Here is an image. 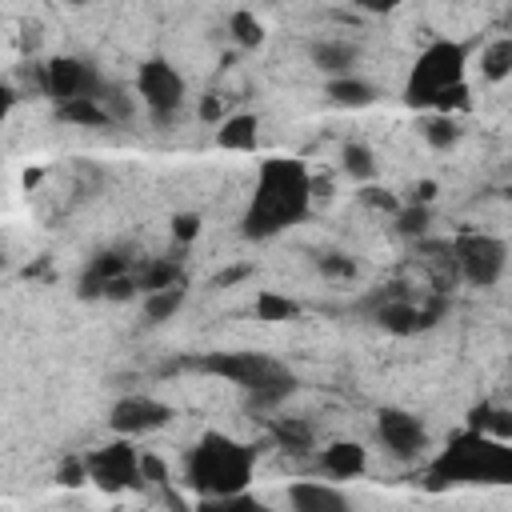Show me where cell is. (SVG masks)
Returning <instances> with one entry per match:
<instances>
[{
	"label": "cell",
	"instance_id": "cell-10",
	"mask_svg": "<svg viewBox=\"0 0 512 512\" xmlns=\"http://www.w3.org/2000/svg\"><path fill=\"white\" fill-rule=\"evenodd\" d=\"M376 436H380L384 452L396 456V460H416V456H424V448H428V428H424V420L412 416V412H404V408H384V412L376 416Z\"/></svg>",
	"mask_w": 512,
	"mask_h": 512
},
{
	"label": "cell",
	"instance_id": "cell-14",
	"mask_svg": "<svg viewBox=\"0 0 512 512\" xmlns=\"http://www.w3.org/2000/svg\"><path fill=\"white\" fill-rule=\"evenodd\" d=\"M308 60L332 80V76H348V72H356V64H360V48H356L352 40H316V44L308 48Z\"/></svg>",
	"mask_w": 512,
	"mask_h": 512
},
{
	"label": "cell",
	"instance_id": "cell-28",
	"mask_svg": "<svg viewBox=\"0 0 512 512\" xmlns=\"http://www.w3.org/2000/svg\"><path fill=\"white\" fill-rule=\"evenodd\" d=\"M396 232H400V236H424V232H428V204H424V200L400 204V212H396Z\"/></svg>",
	"mask_w": 512,
	"mask_h": 512
},
{
	"label": "cell",
	"instance_id": "cell-31",
	"mask_svg": "<svg viewBox=\"0 0 512 512\" xmlns=\"http://www.w3.org/2000/svg\"><path fill=\"white\" fill-rule=\"evenodd\" d=\"M172 236H176V244H192V240L200 236V216H196V212L172 216Z\"/></svg>",
	"mask_w": 512,
	"mask_h": 512
},
{
	"label": "cell",
	"instance_id": "cell-26",
	"mask_svg": "<svg viewBox=\"0 0 512 512\" xmlns=\"http://www.w3.org/2000/svg\"><path fill=\"white\" fill-rule=\"evenodd\" d=\"M340 168H344L356 184L376 180V156H372L368 144H344V152H340Z\"/></svg>",
	"mask_w": 512,
	"mask_h": 512
},
{
	"label": "cell",
	"instance_id": "cell-12",
	"mask_svg": "<svg viewBox=\"0 0 512 512\" xmlns=\"http://www.w3.org/2000/svg\"><path fill=\"white\" fill-rule=\"evenodd\" d=\"M440 312H444V300L440 296H432L428 304H420V300H412L404 292H388L380 300V308H376V324L388 328V332H396V336H408V332L428 328Z\"/></svg>",
	"mask_w": 512,
	"mask_h": 512
},
{
	"label": "cell",
	"instance_id": "cell-7",
	"mask_svg": "<svg viewBox=\"0 0 512 512\" xmlns=\"http://www.w3.org/2000/svg\"><path fill=\"white\" fill-rule=\"evenodd\" d=\"M136 96L144 100L148 116L156 124H172L180 112H184V100H188V88H184V76L168 64V60H144L140 72H136Z\"/></svg>",
	"mask_w": 512,
	"mask_h": 512
},
{
	"label": "cell",
	"instance_id": "cell-32",
	"mask_svg": "<svg viewBox=\"0 0 512 512\" xmlns=\"http://www.w3.org/2000/svg\"><path fill=\"white\" fill-rule=\"evenodd\" d=\"M140 468H144V484H168V464L160 460V456H152V452H144L140 456Z\"/></svg>",
	"mask_w": 512,
	"mask_h": 512
},
{
	"label": "cell",
	"instance_id": "cell-35",
	"mask_svg": "<svg viewBox=\"0 0 512 512\" xmlns=\"http://www.w3.org/2000/svg\"><path fill=\"white\" fill-rule=\"evenodd\" d=\"M508 204H512V188H508Z\"/></svg>",
	"mask_w": 512,
	"mask_h": 512
},
{
	"label": "cell",
	"instance_id": "cell-5",
	"mask_svg": "<svg viewBox=\"0 0 512 512\" xmlns=\"http://www.w3.org/2000/svg\"><path fill=\"white\" fill-rule=\"evenodd\" d=\"M200 372L208 376H220L244 392H260V388H272V384H288L296 380L280 360L264 356V352H208L196 360Z\"/></svg>",
	"mask_w": 512,
	"mask_h": 512
},
{
	"label": "cell",
	"instance_id": "cell-22",
	"mask_svg": "<svg viewBox=\"0 0 512 512\" xmlns=\"http://www.w3.org/2000/svg\"><path fill=\"white\" fill-rule=\"evenodd\" d=\"M180 308H184V288H180V284H168V288H156V292L144 296V320H148V324H164V320H172Z\"/></svg>",
	"mask_w": 512,
	"mask_h": 512
},
{
	"label": "cell",
	"instance_id": "cell-11",
	"mask_svg": "<svg viewBox=\"0 0 512 512\" xmlns=\"http://www.w3.org/2000/svg\"><path fill=\"white\" fill-rule=\"evenodd\" d=\"M172 420V408L156 396H140V392H128L112 404L108 412V424L116 436H148L156 428H164Z\"/></svg>",
	"mask_w": 512,
	"mask_h": 512
},
{
	"label": "cell",
	"instance_id": "cell-30",
	"mask_svg": "<svg viewBox=\"0 0 512 512\" xmlns=\"http://www.w3.org/2000/svg\"><path fill=\"white\" fill-rule=\"evenodd\" d=\"M360 200H364L368 208H380V212H392V216L400 212V200H396L392 192H384V188H372V184L360 188Z\"/></svg>",
	"mask_w": 512,
	"mask_h": 512
},
{
	"label": "cell",
	"instance_id": "cell-27",
	"mask_svg": "<svg viewBox=\"0 0 512 512\" xmlns=\"http://www.w3.org/2000/svg\"><path fill=\"white\" fill-rule=\"evenodd\" d=\"M228 32H232V40H236L240 48H260V44H264V24H260V16L248 12V8H236V12L228 16Z\"/></svg>",
	"mask_w": 512,
	"mask_h": 512
},
{
	"label": "cell",
	"instance_id": "cell-3",
	"mask_svg": "<svg viewBox=\"0 0 512 512\" xmlns=\"http://www.w3.org/2000/svg\"><path fill=\"white\" fill-rule=\"evenodd\" d=\"M252 464H256V448H248V444H240V440H232L224 432H204L200 444L184 460V476L200 492V500L232 496V492L248 488Z\"/></svg>",
	"mask_w": 512,
	"mask_h": 512
},
{
	"label": "cell",
	"instance_id": "cell-36",
	"mask_svg": "<svg viewBox=\"0 0 512 512\" xmlns=\"http://www.w3.org/2000/svg\"><path fill=\"white\" fill-rule=\"evenodd\" d=\"M508 372H512V364H508Z\"/></svg>",
	"mask_w": 512,
	"mask_h": 512
},
{
	"label": "cell",
	"instance_id": "cell-1",
	"mask_svg": "<svg viewBox=\"0 0 512 512\" xmlns=\"http://www.w3.org/2000/svg\"><path fill=\"white\" fill-rule=\"evenodd\" d=\"M312 172L300 160L272 156L256 172V188L244 212V236L248 240H272L276 232L300 224L312 212Z\"/></svg>",
	"mask_w": 512,
	"mask_h": 512
},
{
	"label": "cell",
	"instance_id": "cell-18",
	"mask_svg": "<svg viewBox=\"0 0 512 512\" xmlns=\"http://www.w3.org/2000/svg\"><path fill=\"white\" fill-rule=\"evenodd\" d=\"M328 100L336 108H368L376 100V88L368 80H360L356 72H348V76H332L328 80Z\"/></svg>",
	"mask_w": 512,
	"mask_h": 512
},
{
	"label": "cell",
	"instance_id": "cell-13",
	"mask_svg": "<svg viewBox=\"0 0 512 512\" xmlns=\"http://www.w3.org/2000/svg\"><path fill=\"white\" fill-rule=\"evenodd\" d=\"M288 504L296 512H344L348 496L328 480H296L288 488Z\"/></svg>",
	"mask_w": 512,
	"mask_h": 512
},
{
	"label": "cell",
	"instance_id": "cell-17",
	"mask_svg": "<svg viewBox=\"0 0 512 512\" xmlns=\"http://www.w3.org/2000/svg\"><path fill=\"white\" fill-rule=\"evenodd\" d=\"M268 432H272V440H276L284 452H296V456L312 452V444H316L312 424L300 420V416H272V420H268Z\"/></svg>",
	"mask_w": 512,
	"mask_h": 512
},
{
	"label": "cell",
	"instance_id": "cell-24",
	"mask_svg": "<svg viewBox=\"0 0 512 512\" xmlns=\"http://www.w3.org/2000/svg\"><path fill=\"white\" fill-rule=\"evenodd\" d=\"M296 316H300V304H296L292 296H280V292H272V288L256 292V320L280 324V320H296Z\"/></svg>",
	"mask_w": 512,
	"mask_h": 512
},
{
	"label": "cell",
	"instance_id": "cell-20",
	"mask_svg": "<svg viewBox=\"0 0 512 512\" xmlns=\"http://www.w3.org/2000/svg\"><path fill=\"white\" fill-rule=\"evenodd\" d=\"M468 428H476V432H484V436H492V440H500V444H512V408L480 404V408L472 412V424H468Z\"/></svg>",
	"mask_w": 512,
	"mask_h": 512
},
{
	"label": "cell",
	"instance_id": "cell-19",
	"mask_svg": "<svg viewBox=\"0 0 512 512\" xmlns=\"http://www.w3.org/2000/svg\"><path fill=\"white\" fill-rule=\"evenodd\" d=\"M480 76L488 84H500V80L512 76V32L484 44V52H480Z\"/></svg>",
	"mask_w": 512,
	"mask_h": 512
},
{
	"label": "cell",
	"instance_id": "cell-15",
	"mask_svg": "<svg viewBox=\"0 0 512 512\" xmlns=\"http://www.w3.org/2000/svg\"><path fill=\"white\" fill-rule=\"evenodd\" d=\"M364 468H368V456H364V448L352 444V440H332V444L320 452V472L332 476V480H352V476H360Z\"/></svg>",
	"mask_w": 512,
	"mask_h": 512
},
{
	"label": "cell",
	"instance_id": "cell-23",
	"mask_svg": "<svg viewBox=\"0 0 512 512\" xmlns=\"http://www.w3.org/2000/svg\"><path fill=\"white\" fill-rule=\"evenodd\" d=\"M60 116L72 120V124H84V128H104V124H116L108 116V108L100 104V96H84V100H72V104H60Z\"/></svg>",
	"mask_w": 512,
	"mask_h": 512
},
{
	"label": "cell",
	"instance_id": "cell-33",
	"mask_svg": "<svg viewBox=\"0 0 512 512\" xmlns=\"http://www.w3.org/2000/svg\"><path fill=\"white\" fill-rule=\"evenodd\" d=\"M200 120H208V124H220L224 120V104H220L216 92H204L200 96Z\"/></svg>",
	"mask_w": 512,
	"mask_h": 512
},
{
	"label": "cell",
	"instance_id": "cell-21",
	"mask_svg": "<svg viewBox=\"0 0 512 512\" xmlns=\"http://www.w3.org/2000/svg\"><path fill=\"white\" fill-rule=\"evenodd\" d=\"M420 136H424L436 152H448V148L460 140L456 112H428V116H424V124H420Z\"/></svg>",
	"mask_w": 512,
	"mask_h": 512
},
{
	"label": "cell",
	"instance_id": "cell-34",
	"mask_svg": "<svg viewBox=\"0 0 512 512\" xmlns=\"http://www.w3.org/2000/svg\"><path fill=\"white\" fill-rule=\"evenodd\" d=\"M356 4H360L364 12H392L400 0H356Z\"/></svg>",
	"mask_w": 512,
	"mask_h": 512
},
{
	"label": "cell",
	"instance_id": "cell-9",
	"mask_svg": "<svg viewBox=\"0 0 512 512\" xmlns=\"http://www.w3.org/2000/svg\"><path fill=\"white\" fill-rule=\"evenodd\" d=\"M40 80H44V96H52L56 104H72V100L104 92L100 72L88 60H76V56H56V60L40 64Z\"/></svg>",
	"mask_w": 512,
	"mask_h": 512
},
{
	"label": "cell",
	"instance_id": "cell-8",
	"mask_svg": "<svg viewBox=\"0 0 512 512\" xmlns=\"http://www.w3.org/2000/svg\"><path fill=\"white\" fill-rule=\"evenodd\" d=\"M140 456H144V452H136L132 436H116L112 444H104V448H96V452L84 456V464H88V480H92L96 488H104V492L140 488V484H144Z\"/></svg>",
	"mask_w": 512,
	"mask_h": 512
},
{
	"label": "cell",
	"instance_id": "cell-2",
	"mask_svg": "<svg viewBox=\"0 0 512 512\" xmlns=\"http://www.w3.org/2000/svg\"><path fill=\"white\" fill-rule=\"evenodd\" d=\"M464 72H468V44H460V40H432L416 56V64L408 72L404 100L412 108H424V112H456V108H468Z\"/></svg>",
	"mask_w": 512,
	"mask_h": 512
},
{
	"label": "cell",
	"instance_id": "cell-29",
	"mask_svg": "<svg viewBox=\"0 0 512 512\" xmlns=\"http://www.w3.org/2000/svg\"><path fill=\"white\" fill-rule=\"evenodd\" d=\"M316 264H320V276H328V280H352L356 276V260L344 252H324Z\"/></svg>",
	"mask_w": 512,
	"mask_h": 512
},
{
	"label": "cell",
	"instance_id": "cell-25",
	"mask_svg": "<svg viewBox=\"0 0 512 512\" xmlns=\"http://www.w3.org/2000/svg\"><path fill=\"white\" fill-rule=\"evenodd\" d=\"M168 284H180V264H172V260H148V264L136 268V288L144 296L156 292V288H168Z\"/></svg>",
	"mask_w": 512,
	"mask_h": 512
},
{
	"label": "cell",
	"instance_id": "cell-6",
	"mask_svg": "<svg viewBox=\"0 0 512 512\" xmlns=\"http://www.w3.org/2000/svg\"><path fill=\"white\" fill-rule=\"evenodd\" d=\"M452 264L460 280L476 288H492L508 272V244L492 232H460L452 240Z\"/></svg>",
	"mask_w": 512,
	"mask_h": 512
},
{
	"label": "cell",
	"instance_id": "cell-4",
	"mask_svg": "<svg viewBox=\"0 0 512 512\" xmlns=\"http://www.w3.org/2000/svg\"><path fill=\"white\" fill-rule=\"evenodd\" d=\"M432 476L436 480H452V484H468V480L500 484V480H512V444H500V440L468 428L436 460Z\"/></svg>",
	"mask_w": 512,
	"mask_h": 512
},
{
	"label": "cell",
	"instance_id": "cell-16",
	"mask_svg": "<svg viewBox=\"0 0 512 512\" xmlns=\"http://www.w3.org/2000/svg\"><path fill=\"white\" fill-rule=\"evenodd\" d=\"M256 136H260V120L252 112H232L216 124V144L228 152H252Z\"/></svg>",
	"mask_w": 512,
	"mask_h": 512
}]
</instances>
